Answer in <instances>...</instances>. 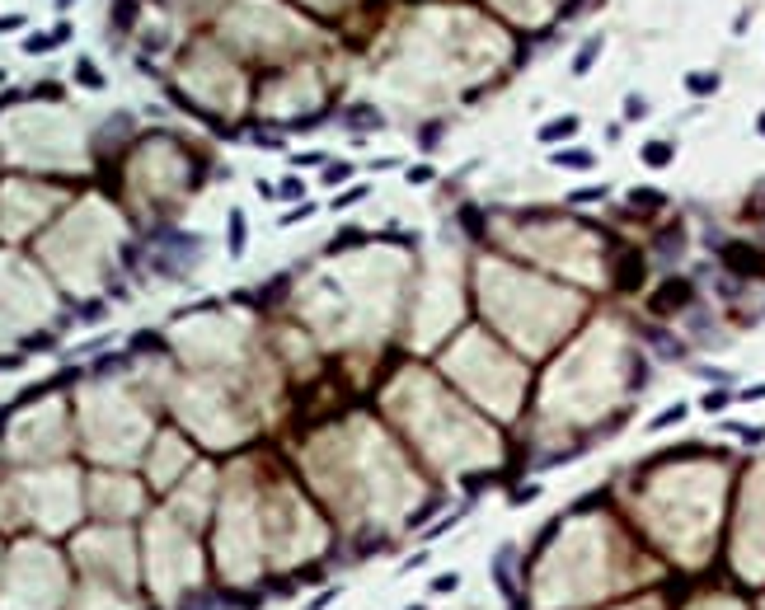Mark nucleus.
I'll list each match as a JSON object with an SVG mask.
<instances>
[{
  "mask_svg": "<svg viewBox=\"0 0 765 610\" xmlns=\"http://www.w3.org/2000/svg\"><path fill=\"white\" fill-rule=\"evenodd\" d=\"M554 164H559V169H592L596 155H592V151H582V146H568V151H559V155H554Z\"/></svg>",
  "mask_w": 765,
  "mask_h": 610,
  "instance_id": "f257e3e1",
  "label": "nucleus"
},
{
  "mask_svg": "<svg viewBox=\"0 0 765 610\" xmlns=\"http://www.w3.org/2000/svg\"><path fill=\"white\" fill-rule=\"evenodd\" d=\"M596 56H601V38H587V43H582V52L573 56V76H587Z\"/></svg>",
  "mask_w": 765,
  "mask_h": 610,
  "instance_id": "f03ea898",
  "label": "nucleus"
},
{
  "mask_svg": "<svg viewBox=\"0 0 765 610\" xmlns=\"http://www.w3.org/2000/svg\"><path fill=\"white\" fill-rule=\"evenodd\" d=\"M76 80L85 85V89H104V71H99L89 56H80V61H76Z\"/></svg>",
  "mask_w": 765,
  "mask_h": 610,
  "instance_id": "7ed1b4c3",
  "label": "nucleus"
},
{
  "mask_svg": "<svg viewBox=\"0 0 765 610\" xmlns=\"http://www.w3.org/2000/svg\"><path fill=\"white\" fill-rule=\"evenodd\" d=\"M686 89L690 94H713V89H718V71H690Z\"/></svg>",
  "mask_w": 765,
  "mask_h": 610,
  "instance_id": "20e7f679",
  "label": "nucleus"
},
{
  "mask_svg": "<svg viewBox=\"0 0 765 610\" xmlns=\"http://www.w3.org/2000/svg\"><path fill=\"white\" fill-rule=\"evenodd\" d=\"M578 132V118H559V122H545L540 127V141H563V136Z\"/></svg>",
  "mask_w": 765,
  "mask_h": 610,
  "instance_id": "39448f33",
  "label": "nucleus"
},
{
  "mask_svg": "<svg viewBox=\"0 0 765 610\" xmlns=\"http://www.w3.org/2000/svg\"><path fill=\"white\" fill-rule=\"evenodd\" d=\"M643 164H653V169L671 164V146H667V141H648V146H643Z\"/></svg>",
  "mask_w": 765,
  "mask_h": 610,
  "instance_id": "423d86ee",
  "label": "nucleus"
},
{
  "mask_svg": "<svg viewBox=\"0 0 765 610\" xmlns=\"http://www.w3.org/2000/svg\"><path fill=\"white\" fill-rule=\"evenodd\" d=\"M230 254H244V212H230Z\"/></svg>",
  "mask_w": 765,
  "mask_h": 610,
  "instance_id": "0eeeda50",
  "label": "nucleus"
},
{
  "mask_svg": "<svg viewBox=\"0 0 765 610\" xmlns=\"http://www.w3.org/2000/svg\"><path fill=\"white\" fill-rule=\"evenodd\" d=\"M56 43H52V33H28V43H24V52L28 56H43V52H52Z\"/></svg>",
  "mask_w": 765,
  "mask_h": 610,
  "instance_id": "6e6552de",
  "label": "nucleus"
},
{
  "mask_svg": "<svg viewBox=\"0 0 765 610\" xmlns=\"http://www.w3.org/2000/svg\"><path fill=\"white\" fill-rule=\"evenodd\" d=\"M681 418H686V404H671V409H662L658 418H653V432H658V427H671V423H681Z\"/></svg>",
  "mask_w": 765,
  "mask_h": 610,
  "instance_id": "1a4fd4ad",
  "label": "nucleus"
},
{
  "mask_svg": "<svg viewBox=\"0 0 765 610\" xmlns=\"http://www.w3.org/2000/svg\"><path fill=\"white\" fill-rule=\"evenodd\" d=\"M643 113H648V99H638V94H629V99H625V118H629V122H638Z\"/></svg>",
  "mask_w": 765,
  "mask_h": 610,
  "instance_id": "9d476101",
  "label": "nucleus"
},
{
  "mask_svg": "<svg viewBox=\"0 0 765 610\" xmlns=\"http://www.w3.org/2000/svg\"><path fill=\"white\" fill-rule=\"evenodd\" d=\"M658 188H634V207H658Z\"/></svg>",
  "mask_w": 765,
  "mask_h": 610,
  "instance_id": "9b49d317",
  "label": "nucleus"
},
{
  "mask_svg": "<svg viewBox=\"0 0 765 610\" xmlns=\"http://www.w3.org/2000/svg\"><path fill=\"white\" fill-rule=\"evenodd\" d=\"M277 197H301V179H282V188H277Z\"/></svg>",
  "mask_w": 765,
  "mask_h": 610,
  "instance_id": "f8f14e48",
  "label": "nucleus"
},
{
  "mask_svg": "<svg viewBox=\"0 0 765 610\" xmlns=\"http://www.w3.org/2000/svg\"><path fill=\"white\" fill-rule=\"evenodd\" d=\"M596 197H606V188H578L573 193V202H596Z\"/></svg>",
  "mask_w": 765,
  "mask_h": 610,
  "instance_id": "ddd939ff",
  "label": "nucleus"
},
{
  "mask_svg": "<svg viewBox=\"0 0 765 610\" xmlns=\"http://www.w3.org/2000/svg\"><path fill=\"white\" fill-rule=\"evenodd\" d=\"M357 197H367V188H347V193H338V202H334V207H352Z\"/></svg>",
  "mask_w": 765,
  "mask_h": 610,
  "instance_id": "4468645a",
  "label": "nucleus"
},
{
  "mask_svg": "<svg viewBox=\"0 0 765 610\" xmlns=\"http://www.w3.org/2000/svg\"><path fill=\"white\" fill-rule=\"evenodd\" d=\"M14 28H24V19H19V14H5V19H0V33H14Z\"/></svg>",
  "mask_w": 765,
  "mask_h": 610,
  "instance_id": "2eb2a0df",
  "label": "nucleus"
},
{
  "mask_svg": "<svg viewBox=\"0 0 765 610\" xmlns=\"http://www.w3.org/2000/svg\"><path fill=\"white\" fill-rule=\"evenodd\" d=\"M66 38H71V24H56V28H52V43H56V47H61Z\"/></svg>",
  "mask_w": 765,
  "mask_h": 610,
  "instance_id": "dca6fc26",
  "label": "nucleus"
},
{
  "mask_svg": "<svg viewBox=\"0 0 765 610\" xmlns=\"http://www.w3.org/2000/svg\"><path fill=\"white\" fill-rule=\"evenodd\" d=\"M723 404H728V395H704V409H709V413L713 409H723Z\"/></svg>",
  "mask_w": 765,
  "mask_h": 610,
  "instance_id": "f3484780",
  "label": "nucleus"
},
{
  "mask_svg": "<svg viewBox=\"0 0 765 610\" xmlns=\"http://www.w3.org/2000/svg\"><path fill=\"white\" fill-rule=\"evenodd\" d=\"M52 5H56V10H71V5H76V0H52Z\"/></svg>",
  "mask_w": 765,
  "mask_h": 610,
  "instance_id": "a211bd4d",
  "label": "nucleus"
},
{
  "mask_svg": "<svg viewBox=\"0 0 765 610\" xmlns=\"http://www.w3.org/2000/svg\"><path fill=\"white\" fill-rule=\"evenodd\" d=\"M756 132H761V136H765V113H761V118H756Z\"/></svg>",
  "mask_w": 765,
  "mask_h": 610,
  "instance_id": "6ab92c4d",
  "label": "nucleus"
}]
</instances>
